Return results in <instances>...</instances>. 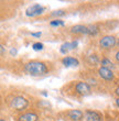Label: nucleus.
Listing matches in <instances>:
<instances>
[{
	"label": "nucleus",
	"instance_id": "f257e3e1",
	"mask_svg": "<svg viewBox=\"0 0 119 121\" xmlns=\"http://www.w3.org/2000/svg\"><path fill=\"white\" fill-rule=\"evenodd\" d=\"M24 70L28 74L32 75V76H42V75H45V74L48 73V68L44 63L34 60V62L26 63L24 65Z\"/></svg>",
	"mask_w": 119,
	"mask_h": 121
},
{
	"label": "nucleus",
	"instance_id": "f03ea898",
	"mask_svg": "<svg viewBox=\"0 0 119 121\" xmlns=\"http://www.w3.org/2000/svg\"><path fill=\"white\" fill-rule=\"evenodd\" d=\"M28 106H29L28 99L22 97V96H17L10 102V107L12 109H16V110H24Z\"/></svg>",
	"mask_w": 119,
	"mask_h": 121
},
{
	"label": "nucleus",
	"instance_id": "7ed1b4c3",
	"mask_svg": "<svg viewBox=\"0 0 119 121\" xmlns=\"http://www.w3.org/2000/svg\"><path fill=\"white\" fill-rule=\"evenodd\" d=\"M116 44H117V40H116L115 36H113V35H107V36H104L103 39H100V41H99L100 48H106V50L114 48Z\"/></svg>",
	"mask_w": 119,
	"mask_h": 121
},
{
	"label": "nucleus",
	"instance_id": "20e7f679",
	"mask_svg": "<svg viewBox=\"0 0 119 121\" xmlns=\"http://www.w3.org/2000/svg\"><path fill=\"white\" fill-rule=\"evenodd\" d=\"M44 8L41 6V4H33V6L29 7L28 9L26 10V17H36L40 16L44 12Z\"/></svg>",
	"mask_w": 119,
	"mask_h": 121
},
{
	"label": "nucleus",
	"instance_id": "39448f33",
	"mask_svg": "<svg viewBox=\"0 0 119 121\" xmlns=\"http://www.w3.org/2000/svg\"><path fill=\"white\" fill-rule=\"evenodd\" d=\"M78 46V41H72V42H65L63 43L60 48V51H61L62 54H67L70 51L72 50H74Z\"/></svg>",
	"mask_w": 119,
	"mask_h": 121
},
{
	"label": "nucleus",
	"instance_id": "423d86ee",
	"mask_svg": "<svg viewBox=\"0 0 119 121\" xmlns=\"http://www.w3.org/2000/svg\"><path fill=\"white\" fill-rule=\"evenodd\" d=\"M75 89H76L77 94H79V95H88L90 92V86L87 83L79 82V83L76 85Z\"/></svg>",
	"mask_w": 119,
	"mask_h": 121
},
{
	"label": "nucleus",
	"instance_id": "0eeeda50",
	"mask_svg": "<svg viewBox=\"0 0 119 121\" xmlns=\"http://www.w3.org/2000/svg\"><path fill=\"white\" fill-rule=\"evenodd\" d=\"M98 74L99 76L105 80H113L114 79V73L111 69L105 68V67H100L98 69Z\"/></svg>",
	"mask_w": 119,
	"mask_h": 121
},
{
	"label": "nucleus",
	"instance_id": "6e6552de",
	"mask_svg": "<svg viewBox=\"0 0 119 121\" xmlns=\"http://www.w3.org/2000/svg\"><path fill=\"white\" fill-rule=\"evenodd\" d=\"M85 120L86 121H101V115L97 111L87 110L85 112Z\"/></svg>",
	"mask_w": 119,
	"mask_h": 121
},
{
	"label": "nucleus",
	"instance_id": "1a4fd4ad",
	"mask_svg": "<svg viewBox=\"0 0 119 121\" xmlns=\"http://www.w3.org/2000/svg\"><path fill=\"white\" fill-rule=\"evenodd\" d=\"M62 63L66 67H76L79 65V62H78L77 58L72 57V56H65V57L62 60Z\"/></svg>",
	"mask_w": 119,
	"mask_h": 121
},
{
	"label": "nucleus",
	"instance_id": "9d476101",
	"mask_svg": "<svg viewBox=\"0 0 119 121\" xmlns=\"http://www.w3.org/2000/svg\"><path fill=\"white\" fill-rule=\"evenodd\" d=\"M71 32L73 34H88V29L86 26L76 24V26L71 28Z\"/></svg>",
	"mask_w": 119,
	"mask_h": 121
},
{
	"label": "nucleus",
	"instance_id": "9b49d317",
	"mask_svg": "<svg viewBox=\"0 0 119 121\" xmlns=\"http://www.w3.org/2000/svg\"><path fill=\"white\" fill-rule=\"evenodd\" d=\"M20 121H38L39 120V117L36 113L34 112H26L19 117Z\"/></svg>",
	"mask_w": 119,
	"mask_h": 121
},
{
	"label": "nucleus",
	"instance_id": "f8f14e48",
	"mask_svg": "<svg viewBox=\"0 0 119 121\" xmlns=\"http://www.w3.org/2000/svg\"><path fill=\"white\" fill-rule=\"evenodd\" d=\"M68 117L73 121H79L84 117V113H83V111H80L78 109H73V110H71V111L68 112Z\"/></svg>",
	"mask_w": 119,
	"mask_h": 121
},
{
	"label": "nucleus",
	"instance_id": "ddd939ff",
	"mask_svg": "<svg viewBox=\"0 0 119 121\" xmlns=\"http://www.w3.org/2000/svg\"><path fill=\"white\" fill-rule=\"evenodd\" d=\"M100 64H101V67H105V68H108V69L115 68V64H114L109 58H103L101 62H100Z\"/></svg>",
	"mask_w": 119,
	"mask_h": 121
},
{
	"label": "nucleus",
	"instance_id": "4468645a",
	"mask_svg": "<svg viewBox=\"0 0 119 121\" xmlns=\"http://www.w3.org/2000/svg\"><path fill=\"white\" fill-rule=\"evenodd\" d=\"M88 29V35H96L98 33V26L96 24H90L87 26Z\"/></svg>",
	"mask_w": 119,
	"mask_h": 121
},
{
	"label": "nucleus",
	"instance_id": "2eb2a0df",
	"mask_svg": "<svg viewBox=\"0 0 119 121\" xmlns=\"http://www.w3.org/2000/svg\"><path fill=\"white\" fill-rule=\"evenodd\" d=\"M52 26H64V21L63 20H60V19H56V20H53L50 22Z\"/></svg>",
	"mask_w": 119,
	"mask_h": 121
},
{
	"label": "nucleus",
	"instance_id": "dca6fc26",
	"mask_svg": "<svg viewBox=\"0 0 119 121\" xmlns=\"http://www.w3.org/2000/svg\"><path fill=\"white\" fill-rule=\"evenodd\" d=\"M88 60H89L90 64H93V65H97V64L99 63V58L97 55H90L89 57H88Z\"/></svg>",
	"mask_w": 119,
	"mask_h": 121
},
{
	"label": "nucleus",
	"instance_id": "f3484780",
	"mask_svg": "<svg viewBox=\"0 0 119 121\" xmlns=\"http://www.w3.org/2000/svg\"><path fill=\"white\" fill-rule=\"evenodd\" d=\"M32 48L34 51H42L43 50V44L41 42H36V43H33L32 44Z\"/></svg>",
	"mask_w": 119,
	"mask_h": 121
},
{
	"label": "nucleus",
	"instance_id": "a211bd4d",
	"mask_svg": "<svg viewBox=\"0 0 119 121\" xmlns=\"http://www.w3.org/2000/svg\"><path fill=\"white\" fill-rule=\"evenodd\" d=\"M63 14H65V12L63 10H56V11L52 12V16H63Z\"/></svg>",
	"mask_w": 119,
	"mask_h": 121
},
{
	"label": "nucleus",
	"instance_id": "6ab92c4d",
	"mask_svg": "<svg viewBox=\"0 0 119 121\" xmlns=\"http://www.w3.org/2000/svg\"><path fill=\"white\" fill-rule=\"evenodd\" d=\"M31 35H32L33 38H40L42 35L41 32H31Z\"/></svg>",
	"mask_w": 119,
	"mask_h": 121
},
{
	"label": "nucleus",
	"instance_id": "aec40b11",
	"mask_svg": "<svg viewBox=\"0 0 119 121\" xmlns=\"http://www.w3.org/2000/svg\"><path fill=\"white\" fill-rule=\"evenodd\" d=\"M4 53H6V48H4V46H3V45L0 44V55L4 54Z\"/></svg>",
	"mask_w": 119,
	"mask_h": 121
},
{
	"label": "nucleus",
	"instance_id": "412c9836",
	"mask_svg": "<svg viewBox=\"0 0 119 121\" xmlns=\"http://www.w3.org/2000/svg\"><path fill=\"white\" fill-rule=\"evenodd\" d=\"M10 54L12 55V56H14V55L17 54V50H16V48H11V50H10Z\"/></svg>",
	"mask_w": 119,
	"mask_h": 121
},
{
	"label": "nucleus",
	"instance_id": "4be33fe9",
	"mask_svg": "<svg viewBox=\"0 0 119 121\" xmlns=\"http://www.w3.org/2000/svg\"><path fill=\"white\" fill-rule=\"evenodd\" d=\"M40 106H48V107H50V104H48V102H44V101H41L40 102Z\"/></svg>",
	"mask_w": 119,
	"mask_h": 121
},
{
	"label": "nucleus",
	"instance_id": "5701e85b",
	"mask_svg": "<svg viewBox=\"0 0 119 121\" xmlns=\"http://www.w3.org/2000/svg\"><path fill=\"white\" fill-rule=\"evenodd\" d=\"M115 92H116V95L119 97V87H117V88H116V90H115Z\"/></svg>",
	"mask_w": 119,
	"mask_h": 121
},
{
	"label": "nucleus",
	"instance_id": "b1692460",
	"mask_svg": "<svg viewBox=\"0 0 119 121\" xmlns=\"http://www.w3.org/2000/svg\"><path fill=\"white\" fill-rule=\"evenodd\" d=\"M116 60H117V62H119V51L116 53Z\"/></svg>",
	"mask_w": 119,
	"mask_h": 121
},
{
	"label": "nucleus",
	"instance_id": "393cba45",
	"mask_svg": "<svg viewBox=\"0 0 119 121\" xmlns=\"http://www.w3.org/2000/svg\"><path fill=\"white\" fill-rule=\"evenodd\" d=\"M116 105H117V107H119V97L116 99Z\"/></svg>",
	"mask_w": 119,
	"mask_h": 121
},
{
	"label": "nucleus",
	"instance_id": "a878e982",
	"mask_svg": "<svg viewBox=\"0 0 119 121\" xmlns=\"http://www.w3.org/2000/svg\"><path fill=\"white\" fill-rule=\"evenodd\" d=\"M117 45H118V46H119V39H118V40H117Z\"/></svg>",
	"mask_w": 119,
	"mask_h": 121
},
{
	"label": "nucleus",
	"instance_id": "bb28decb",
	"mask_svg": "<svg viewBox=\"0 0 119 121\" xmlns=\"http://www.w3.org/2000/svg\"><path fill=\"white\" fill-rule=\"evenodd\" d=\"M0 121H3V120H0Z\"/></svg>",
	"mask_w": 119,
	"mask_h": 121
}]
</instances>
